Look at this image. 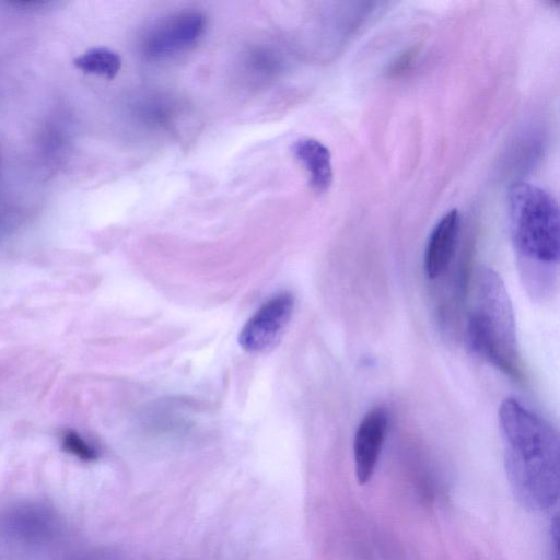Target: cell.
I'll use <instances>...</instances> for the list:
<instances>
[{
    "mask_svg": "<svg viewBox=\"0 0 560 560\" xmlns=\"http://www.w3.org/2000/svg\"><path fill=\"white\" fill-rule=\"evenodd\" d=\"M498 417L505 471L515 497L534 511L552 509L558 503L560 482L557 430L512 397L502 400Z\"/></svg>",
    "mask_w": 560,
    "mask_h": 560,
    "instance_id": "obj_1",
    "label": "cell"
},
{
    "mask_svg": "<svg viewBox=\"0 0 560 560\" xmlns=\"http://www.w3.org/2000/svg\"><path fill=\"white\" fill-rule=\"evenodd\" d=\"M472 350L514 380L524 378L512 303L501 277L491 268H479L466 320Z\"/></svg>",
    "mask_w": 560,
    "mask_h": 560,
    "instance_id": "obj_2",
    "label": "cell"
},
{
    "mask_svg": "<svg viewBox=\"0 0 560 560\" xmlns=\"http://www.w3.org/2000/svg\"><path fill=\"white\" fill-rule=\"evenodd\" d=\"M510 229L517 250L539 264H556L560 254L559 209L545 189L525 182L508 194Z\"/></svg>",
    "mask_w": 560,
    "mask_h": 560,
    "instance_id": "obj_3",
    "label": "cell"
},
{
    "mask_svg": "<svg viewBox=\"0 0 560 560\" xmlns=\"http://www.w3.org/2000/svg\"><path fill=\"white\" fill-rule=\"evenodd\" d=\"M294 310V296L280 292L267 300L245 323L238 335L240 346L249 353H261L281 339Z\"/></svg>",
    "mask_w": 560,
    "mask_h": 560,
    "instance_id": "obj_4",
    "label": "cell"
},
{
    "mask_svg": "<svg viewBox=\"0 0 560 560\" xmlns=\"http://www.w3.org/2000/svg\"><path fill=\"white\" fill-rule=\"evenodd\" d=\"M206 28V18L198 11H183L154 26L143 42L144 52L163 57L195 45Z\"/></svg>",
    "mask_w": 560,
    "mask_h": 560,
    "instance_id": "obj_5",
    "label": "cell"
},
{
    "mask_svg": "<svg viewBox=\"0 0 560 560\" xmlns=\"http://www.w3.org/2000/svg\"><path fill=\"white\" fill-rule=\"evenodd\" d=\"M389 413L375 406L361 419L353 439L354 474L360 485L368 483L377 465L387 434Z\"/></svg>",
    "mask_w": 560,
    "mask_h": 560,
    "instance_id": "obj_6",
    "label": "cell"
},
{
    "mask_svg": "<svg viewBox=\"0 0 560 560\" xmlns=\"http://www.w3.org/2000/svg\"><path fill=\"white\" fill-rule=\"evenodd\" d=\"M460 230V217L456 209L445 213L431 231L423 257L424 272L434 280L451 265Z\"/></svg>",
    "mask_w": 560,
    "mask_h": 560,
    "instance_id": "obj_7",
    "label": "cell"
},
{
    "mask_svg": "<svg viewBox=\"0 0 560 560\" xmlns=\"http://www.w3.org/2000/svg\"><path fill=\"white\" fill-rule=\"evenodd\" d=\"M295 158L305 167L311 187L326 191L332 183L331 155L328 148L313 138H301L292 147Z\"/></svg>",
    "mask_w": 560,
    "mask_h": 560,
    "instance_id": "obj_8",
    "label": "cell"
},
{
    "mask_svg": "<svg viewBox=\"0 0 560 560\" xmlns=\"http://www.w3.org/2000/svg\"><path fill=\"white\" fill-rule=\"evenodd\" d=\"M77 69L88 74L114 79L121 68L120 56L106 47H93L73 59Z\"/></svg>",
    "mask_w": 560,
    "mask_h": 560,
    "instance_id": "obj_9",
    "label": "cell"
},
{
    "mask_svg": "<svg viewBox=\"0 0 560 560\" xmlns=\"http://www.w3.org/2000/svg\"><path fill=\"white\" fill-rule=\"evenodd\" d=\"M62 443L65 450L83 460H93L97 457L96 451L74 432H68Z\"/></svg>",
    "mask_w": 560,
    "mask_h": 560,
    "instance_id": "obj_10",
    "label": "cell"
}]
</instances>
